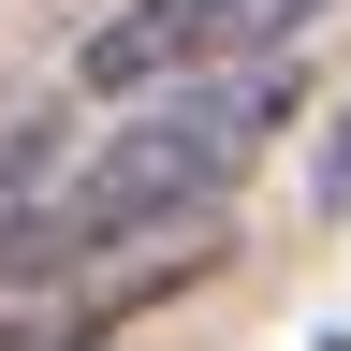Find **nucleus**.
I'll use <instances>...</instances> for the list:
<instances>
[{
    "label": "nucleus",
    "instance_id": "f257e3e1",
    "mask_svg": "<svg viewBox=\"0 0 351 351\" xmlns=\"http://www.w3.org/2000/svg\"><path fill=\"white\" fill-rule=\"evenodd\" d=\"M278 117H293V59H219L191 88H147V103L117 132H88L29 205H0V293H59L103 249H161V234H191V219H219V191L263 161Z\"/></svg>",
    "mask_w": 351,
    "mask_h": 351
},
{
    "label": "nucleus",
    "instance_id": "7ed1b4c3",
    "mask_svg": "<svg viewBox=\"0 0 351 351\" xmlns=\"http://www.w3.org/2000/svg\"><path fill=\"white\" fill-rule=\"evenodd\" d=\"M322 176H337V191H351V117H337V161H322Z\"/></svg>",
    "mask_w": 351,
    "mask_h": 351
},
{
    "label": "nucleus",
    "instance_id": "f03ea898",
    "mask_svg": "<svg viewBox=\"0 0 351 351\" xmlns=\"http://www.w3.org/2000/svg\"><path fill=\"white\" fill-rule=\"evenodd\" d=\"M278 44V0H132L73 44V88L88 103H147V88H191L219 59H263Z\"/></svg>",
    "mask_w": 351,
    "mask_h": 351
},
{
    "label": "nucleus",
    "instance_id": "20e7f679",
    "mask_svg": "<svg viewBox=\"0 0 351 351\" xmlns=\"http://www.w3.org/2000/svg\"><path fill=\"white\" fill-rule=\"evenodd\" d=\"M15 351H73V337H59V322H44V337H15Z\"/></svg>",
    "mask_w": 351,
    "mask_h": 351
}]
</instances>
